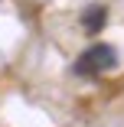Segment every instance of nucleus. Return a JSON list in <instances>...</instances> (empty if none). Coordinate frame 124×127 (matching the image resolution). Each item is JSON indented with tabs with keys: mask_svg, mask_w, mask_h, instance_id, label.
Listing matches in <instances>:
<instances>
[{
	"mask_svg": "<svg viewBox=\"0 0 124 127\" xmlns=\"http://www.w3.org/2000/svg\"><path fill=\"white\" fill-rule=\"evenodd\" d=\"M118 65V52H114V46H91L85 49V56L75 62V72L79 75H101V72H111Z\"/></svg>",
	"mask_w": 124,
	"mask_h": 127,
	"instance_id": "f257e3e1",
	"label": "nucleus"
},
{
	"mask_svg": "<svg viewBox=\"0 0 124 127\" xmlns=\"http://www.w3.org/2000/svg\"><path fill=\"white\" fill-rule=\"evenodd\" d=\"M105 20H108V10L101 7V3H91L85 13H82V26H85V33H98L105 26Z\"/></svg>",
	"mask_w": 124,
	"mask_h": 127,
	"instance_id": "f03ea898",
	"label": "nucleus"
}]
</instances>
